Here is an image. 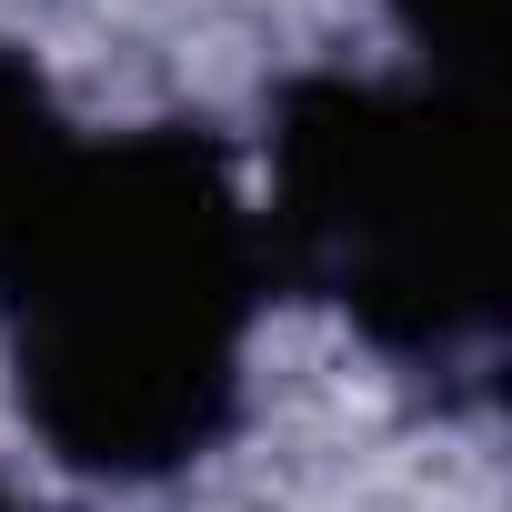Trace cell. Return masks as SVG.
I'll return each instance as SVG.
<instances>
[{
    "instance_id": "obj_1",
    "label": "cell",
    "mask_w": 512,
    "mask_h": 512,
    "mask_svg": "<svg viewBox=\"0 0 512 512\" xmlns=\"http://www.w3.org/2000/svg\"><path fill=\"white\" fill-rule=\"evenodd\" d=\"M262 302V211L191 121L81 141L0 251L11 392L91 482H171L231 432Z\"/></svg>"
},
{
    "instance_id": "obj_2",
    "label": "cell",
    "mask_w": 512,
    "mask_h": 512,
    "mask_svg": "<svg viewBox=\"0 0 512 512\" xmlns=\"http://www.w3.org/2000/svg\"><path fill=\"white\" fill-rule=\"evenodd\" d=\"M272 282L402 372H472L512 302L502 101L432 71H302L272 101Z\"/></svg>"
},
{
    "instance_id": "obj_3",
    "label": "cell",
    "mask_w": 512,
    "mask_h": 512,
    "mask_svg": "<svg viewBox=\"0 0 512 512\" xmlns=\"http://www.w3.org/2000/svg\"><path fill=\"white\" fill-rule=\"evenodd\" d=\"M71 151H81V131L61 121V101H51V81L0 41V251L21 241V221L51 201V181L71 171Z\"/></svg>"
},
{
    "instance_id": "obj_4",
    "label": "cell",
    "mask_w": 512,
    "mask_h": 512,
    "mask_svg": "<svg viewBox=\"0 0 512 512\" xmlns=\"http://www.w3.org/2000/svg\"><path fill=\"white\" fill-rule=\"evenodd\" d=\"M382 11L402 21V41L422 51L432 81H452V91H492L502 81V21H512V0H382Z\"/></svg>"
},
{
    "instance_id": "obj_5",
    "label": "cell",
    "mask_w": 512,
    "mask_h": 512,
    "mask_svg": "<svg viewBox=\"0 0 512 512\" xmlns=\"http://www.w3.org/2000/svg\"><path fill=\"white\" fill-rule=\"evenodd\" d=\"M0 512H31V502H21V492H11V482H0Z\"/></svg>"
}]
</instances>
